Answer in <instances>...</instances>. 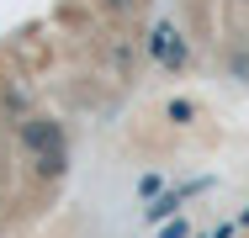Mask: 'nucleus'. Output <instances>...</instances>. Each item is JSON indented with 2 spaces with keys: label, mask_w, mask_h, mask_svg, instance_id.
I'll use <instances>...</instances> for the list:
<instances>
[{
  "label": "nucleus",
  "mask_w": 249,
  "mask_h": 238,
  "mask_svg": "<svg viewBox=\"0 0 249 238\" xmlns=\"http://www.w3.org/2000/svg\"><path fill=\"white\" fill-rule=\"evenodd\" d=\"M175 37H180V32H175L170 21H159V27H154V37H149V53H154V64H164V53H170V43H175Z\"/></svg>",
  "instance_id": "39448f33"
},
{
  "label": "nucleus",
  "mask_w": 249,
  "mask_h": 238,
  "mask_svg": "<svg viewBox=\"0 0 249 238\" xmlns=\"http://www.w3.org/2000/svg\"><path fill=\"white\" fill-rule=\"evenodd\" d=\"M64 170H69V148H58V153H43V159H37V175H43V180H64Z\"/></svg>",
  "instance_id": "20e7f679"
},
{
  "label": "nucleus",
  "mask_w": 249,
  "mask_h": 238,
  "mask_svg": "<svg viewBox=\"0 0 249 238\" xmlns=\"http://www.w3.org/2000/svg\"><path fill=\"white\" fill-rule=\"evenodd\" d=\"M196 101H186V95H175V101H170V106H164V117H170V122H175V127H186V122H196Z\"/></svg>",
  "instance_id": "423d86ee"
},
{
  "label": "nucleus",
  "mask_w": 249,
  "mask_h": 238,
  "mask_svg": "<svg viewBox=\"0 0 249 238\" xmlns=\"http://www.w3.org/2000/svg\"><path fill=\"white\" fill-rule=\"evenodd\" d=\"M180 206H186V190L175 186V190H164V196H154L149 206H143V222H149V228H164V222H170V217H175Z\"/></svg>",
  "instance_id": "f03ea898"
},
{
  "label": "nucleus",
  "mask_w": 249,
  "mask_h": 238,
  "mask_svg": "<svg viewBox=\"0 0 249 238\" xmlns=\"http://www.w3.org/2000/svg\"><path fill=\"white\" fill-rule=\"evenodd\" d=\"M106 5H111V11H127V5H133V0H106Z\"/></svg>",
  "instance_id": "9b49d317"
},
{
  "label": "nucleus",
  "mask_w": 249,
  "mask_h": 238,
  "mask_svg": "<svg viewBox=\"0 0 249 238\" xmlns=\"http://www.w3.org/2000/svg\"><path fill=\"white\" fill-rule=\"evenodd\" d=\"M228 74H233V80H249V53H233V58H228Z\"/></svg>",
  "instance_id": "6e6552de"
},
{
  "label": "nucleus",
  "mask_w": 249,
  "mask_h": 238,
  "mask_svg": "<svg viewBox=\"0 0 249 238\" xmlns=\"http://www.w3.org/2000/svg\"><path fill=\"white\" fill-rule=\"evenodd\" d=\"M233 233H239V222H217V228H212L207 238H233Z\"/></svg>",
  "instance_id": "9d476101"
},
{
  "label": "nucleus",
  "mask_w": 249,
  "mask_h": 238,
  "mask_svg": "<svg viewBox=\"0 0 249 238\" xmlns=\"http://www.w3.org/2000/svg\"><path fill=\"white\" fill-rule=\"evenodd\" d=\"M159 238H191V222H186V217H175V222H164V228H159Z\"/></svg>",
  "instance_id": "0eeeda50"
},
{
  "label": "nucleus",
  "mask_w": 249,
  "mask_h": 238,
  "mask_svg": "<svg viewBox=\"0 0 249 238\" xmlns=\"http://www.w3.org/2000/svg\"><path fill=\"white\" fill-rule=\"evenodd\" d=\"M233 222H239V228H249V206H244V212H239V217H233Z\"/></svg>",
  "instance_id": "f8f14e48"
},
{
  "label": "nucleus",
  "mask_w": 249,
  "mask_h": 238,
  "mask_svg": "<svg viewBox=\"0 0 249 238\" xmlns=\"http://www.w3.org/2000/svg\"><path fill=\"white\" fill-rule=\"evenodd\" d=\"M16 138H21V148L32 159H43V153H58L64 148V122H53V117H21Z\"/></svg>",
  "instance_id": "f257e3e1"
},
{
  "label": "nucleus",
  "mask_w": 249,
  "mask_h": 238,
  "mask_svg": "<svg viewBox=\"0 0 249 238\" xmlns=\"http://www.w3.org/2000/svg\"><path fill=\"white\" fill-rule=\"evenodd\" d=\"M138 196H164V180H159V175H143V180H138Z\"/></svg>",
  "instance_id": "1a4fd4ad"
},
{
  "label": "nucleus",
  "mask_w": 249,
  "mask_h": 238,
  "mask_svg": "<svg viewBox=\"0 0 249 238\" xmlns=\"http://www.w3.org/2000/svg\"><path fill=\"white\" fill-rule=\"evenodd\" d=\"M186 64H191V43H186V37H175V43H170V53H164V64H159V69H164V74H180Z\"/></svg>",
  "instance_id": "7ed1b4c3"
}]
</instances>
